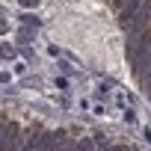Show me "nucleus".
Here are the masks:
<instances>
[{"instance_id":"nucleus-7","label":"nucleus","mask_w":151,"mask_h":151,"mask_svg":"<svg viewBox=\"0 0 151 151\" xmlns=\"http://www.w3.org/2000/svg\"><path fill=\"white\" fill-rule=\"evenodd\" d=\"M92 113H95V116H107V107H104V104H98V107H95Z\"/></svg>"},{"instance_id":"nucleus-2","label":"nucleus","mask_w":151,"mask_h":151,"mask_svg":"<svg viewBox=\"0 0 151 151\" xmlns=\"http://www.w3.org/2000/svg\"><path fill=\"white\" fill-rule=\"evenodd\" d=\"M139 77H142V89H145V95H148V101H151V68H145Z\"/></svg>"},{"instance_id":"nucleus-4","label":"nucleus","mask_w":151,"mask_h":151,"mask_svg":"<svg viewBox=\"0 0 151 151\" xmlns=\"http://www.w3.org/2000/svg\"><path fill=\"white\" fill-rule=\"evenodd\" d=\"M18 6H21V9H36L39 0H18Z\"/></svg>"},{"instance_id":"nucleus-6","label":"nucleus","mask_w":151,"mask_h":151,"mask_svg":"<svg viewBox=\"0 0 151 151\" xmlns=\"http://www.w3.org/2000/svg\"><path fill=\"white\" fill-rule=\"evenodd\" d=\"M124 122H127V124H136V113H133V110H130V107H127V110H124Z\"/></svg>"},{"instance_id":"nucleus-5","label":"nucleus","mask_w":151,"mask_h":151,"mask_svg":"<svg viewBox=\"0 0 151 151\" xmlns=\"http://www.w3.org/2000/svg\"><path fill=\"white\" fill-rule=\"evenodd\" d=\"M12 71H15V74H27V62H21V59H18V62L12 65Z\"/></svg>"},{"instance_id":"nucleus-3","label":"nucleus","mask_w":151,"mask_h":151,"mask_svg":"<svg viewBox=\"0 0 151 151\" xmlns=\"http://www.w3.org/2000/svg\"><path fill=\"white\" fill-rule=\"evenodd\" d=\"M53 86H56L59 92H71V83H68V77H56V80H53Z\"/></svg>"},{"instance_id":"nucleus-8","label":"nucleus","mask_w":151,"mask_h":151,"mask_svg":"<svg viewBox=\"0 0 151 151\" xmlns=\"http://www.w3.org/2000/svg\"><path fill=\"white\" fill-rule=\"evenodd\" d=\"M145 142H151V130L148 127H145Z\"/></svg>"},{"instance_id":"nucleus-1","label":"nucleus","mask_w":151,"mask_h":151,"mask_svg":"<svg viewBox=\"0 0 151 151\" xmlns=\"http://www.w3.org/2000/svg\"><path fill=\"white\" fill-rule=\"evenodd\" d=\"M15 148H18V127L6 124L3 127V151H15Z\"/></svg>"}]
</instances>
